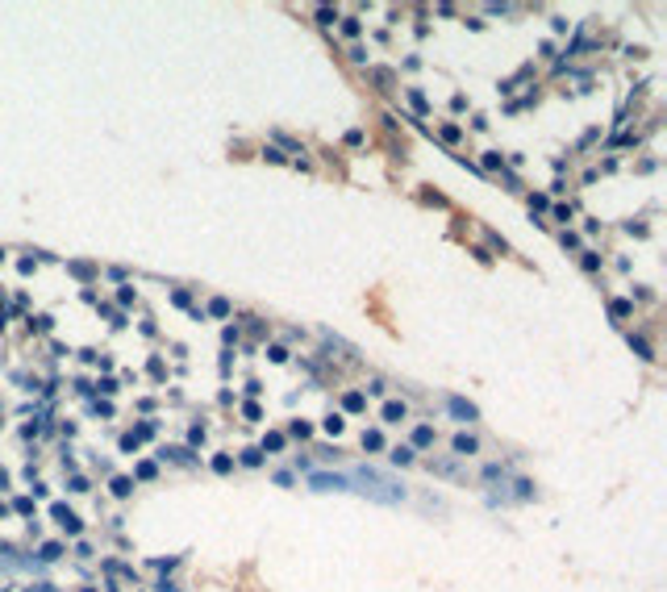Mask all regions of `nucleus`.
<instances>
[{
    "label": "nucleus",
    "instance_id": "nucleus-1",
    "mask_svg": "<svg viewBox=\"0 0 667 592\" xmlns=\"http://www.w3.org/2000/svg\"><path fill=\"white\" fill-rule=\"evenodd\" d=\"M351 484H359L355 492H363L367 501H375V505H400L405 501V484L392 480V476H384V472H375V467H359V472L351 476Z\"/></svg>",
    "mask_w": 667,
    "mask_h": 592
},
{
    "label": "nucleus",
    "instance_id": "nucleus-2",
    "mask_svg": "<svg viewBox=\"0 0 667 592\" xmlns=\"http://www.w3.org/2000/svg\"><path fill=\"white\" fill-rule=\"evenodd\" d=\"M309 488H313V492H346V488H351V476H334V472H313V476H309Z\"/></svg>",
    "mask_w": 667,
    "mask_h": 592
},
{
    "label": "nucleus",
    "instance_id": "nucleus-3",
    "mask_svg": "<svg viewBox=\"0 0 667 592\" xmlns=\"http://www.w3.org/2000/svg\"><path fill=\"white\" fill-rule=\"evenodd\" d=\"M50 513H54V521H58L63 529H67V534H79V517H75V513H71L67 505H54Z\"/></svg>",
    "mask_w": 667,
    "mask_h": 592
},
{
    "label": "nucleus",
    "instance_id": "nucleus-4",
    "mask_svg": "<svg viewBox=\"0 0 667 592\" xmlns=\"http://www.w3.org/2000/svg\"><path fill=\"white\" fill-rule=\"evenodd\" d=\"M451 413H455L459 421H475V417H480V413H475V404H467L463 396H451Z\"/></svg>",
    "mask_w": 667,
    "mask_h": 592
},
{
    "label": "nucleus",
    "instance_id": "nucleus-5",
    "mask_svg": "<svg viewBox=\"0 0 667 592\" xmlns=\"http://www.w3.org/2000/svg\"><path fill=\"white\" fill-rule=\"evenodd\" d=\"M475 451H480V442H475L471 434H459L455 438V455H475Z\"/></svg>",
    "mask_w": 667,
    "mask_h": 592
},
{
    "label": "nucleus",
    "instance_id": "nucleus-6",
    "mask_svg": "<svg viewBox=\"0 0 667 592\" xmlns=\"http://www.w3.org/2000/svg\"><path fill=\"white\" fill-rule=\"evenodd\" d=\"M384 421H405V404L400 400H388L384 404Z\"/></svg>",
    "mask_w": 667,
    "mask_h": 592
},
{
    "label": "nucleus",
    "instance_id": "nucleus-7",
    "mask_svg": "<svg viewBox=\"0 0 667 592\" xmlns=\"http://www.w3.org/2000/svg\"><path fill=\"white\" fill-rule=\"evenodd\" d=\"M434 442V430L430 425H417V430H413V446H430Z\"/></svg>",
    "mask_w": 667,
    "mask_h": 592
},
{
    "label": "nucleus",
    "instance_id": "nucleus-8",
    "mask_svg": "<svg viewBox=\"0 0 667 592\" xmlns=\"http://www.w3.org/2000/svg\"><path fill=\"white\" fill-rule=\"evenodd\" d=\"M363 446H367V451H379V446H384V438H379V430L363 434Z\"/></svg>",
    "mask_w": 667,
    "mask_h": 592
},
{
    "label": "nucleus",
    "instance_id": "nucleus-9",
    "mask_svg": "<svg viewBox=\"0 0 667 592\" xmlns=\"http://www.w3.org/2000/svg\"><path fill=\"white\" fill-rule=\"evenodd\" d=\"M113 492H117V496H130V492H134V484L125 480V476H117V480H113Z\"/></svg>",
    "mask_w": 667,
    "mask_h": 592
},
{
    "label": "nucleus",
    "instance_id": "nucleus-10",
    "mask_svg": "<svg viewBox=\"0 0 667 592\" xmlns=\"http://www.w3.org/2000/svg\"><path fill=\"white\" fill-rule=\"evenodd\" d=\"M342 404H346L351 413H359V409H363V396H359V392H346V400H342Z\"/></svg>",
    "mask_w": 667,
    "mask_h": 592
},
{
    "label": "nucleus",
    "instance_id": "nucleus-11",
    "mask_svg": "<svg viewBox=\"0 0 667 592\" xmlns=\"http://www.w3.org/2000/svg\"><path fill=\"white\" fill-rule=\"evenodd\" d=\"M392 463H413V446H396L392 451Z\"/></svg>",
    "mask_w": 667,
    "mask_h": 592
},
{
    "label": "nucleus",
    "instance_id": "nucleus-12",
    "mask_svg": "<svg viewBox=\"0 0 667 592\" xmlns=\"http://www.w3.org/2000/svg\"><path fill=\"white\" fill-rule=\"evenodd\" d=\"M288 434H292V438H309V421H292Z\"/></svg>",
    "mask_w": 667,
    "mask_h": 592
},
{
    "label": "nucleus",
    "instance_id": "nucleus-13",
    "mask_svg": "<svg viewBox=\"0 0 667 592\" xmlns=\"http://www.w3.org/2000/svg\"><path fill=\"white\" fill-rule=\"evenodd\" d=\"M230 467H234V463H230V455H217V459H213V472H221V476H226Z\"/></svg>",
    "mask_w": 667,
    "mask_h": 592
},
{
    "label": "nucleus",
    "instance_id": "nucleus-14",
    "mask_svg": "<svg viewBox=\"0 0 667 592\" xmlns=\"http://www.w3.org/2000/svg\"><path fill=\"white\" fill-rule=\"evenodd\" d=\"M326 434H342V417H338V413L326 417Z\"/></svg>",
    "mask_w": 667,
    "mask_h": 592
},
{
    "label": "nucleus",
    "instance_id": "nucleus-15",
    "mask_svg": "<svg viewBox=\"0 0 667 592\" xmlns=\"http://www.w3.org/2000/svg\"><path fill=\"white\" fill-rule=\"evenodd\" d=\"M630 346H634V351H638L642 359H655V355H651V346H646V342H642V338H630Z\"/></svg>",
    "mask_w": 667,
    "mask_h": 592
},
{
    "label": "nucleus",
    "instance_id": "nucleus-16",
    "mask_svg": "<svg viewBox=\"0 0 667 592\" xmlns=\"http://www.w3.org/2000/svg\"><path fill=\"white\" fill-rule=\"evenodd\" d=\"M609 313H613V317H625V313H630V300H613Z\"/></svg>",
    "mask_w": 667,
    "mask_h": 592
},
{
    "label": "nucleus",
    "instance_id": "nucleus-17",
    "mask_svg": "<svg viewBox=\"0 0 667 592\" xmlns=\"http://www.w3.org/2000/svg\"><path fill=\"white\" fill-rule=\"evenodd\" d=\"M317 21H321V25H334L338 13H334V9H317Z\"/></svg>",
    "mask_w": 667,
    "mask_h": 592
},
{
    "label": "nucleus",
    "instance_id": "nucleus-18",
    "mask_svg": "<svg viewBox=\"0 0 667 592\" xmlns=\"http://www.w3.org/2000/svg\"><path fill=\"white\" fill-rule=\"evenodd\" d=\"M209 313H213V317H226V313H230V304H226V300H213V304H209Z\"/></svg>",
    "mask_w": 667,
    "mask_h": 592
},
{
    "label": "nucleus",
    "instance_id": "nucleus-19",
    "mask_svg": "<svg viewBox=\"0 0 667 592\" xmlns=\"http://www.w3.org/2000/svg\"><path fill=\"white\" fill-rule=\"evenodd\" d=\"M58 555H63L58 542H46V546H42V559H58Z\"/></svg>",
    "mask_w": 667,
    "mask_h": 592
},
{
    "label": "nucleus",
    "instance_id": "nucleus-20",
    "mask_svg": "<svg viewBox=\"0 0 667 592\" xmlns=\"http://www.w3.org/2000/svg\"><path fill=\"white\" fill-rule=\"evenodd\" d=\"M13 509H17V513H34V501H29V496H21V501H17Z\"/></svg>",
    "mask_w": 667,
    "mask_h": 592
},
{
    "label": "nucleus",
    "instance_id": "nucleus-21",
    "mask_svg": "<svg viewBox=\"0 0 667 592\" xmlns=\"http://www.w3.org/2000/svg\"><path fill=\"white\" fill-rule=\"evenodd\" d=\"M242 463L246 467H259V451H242Z\"/></svg>",
    "mask_w": 667,
    "mask_h": 592
},
{
    "label": "nucleus",
    "instance_id": "nucleus-22",
    "mask_svg": "<svg viewBox=\"0 0 667 592\" xmlns=\"http://www.w3.org/2000/svg\"><path fill=\"white\" fill-rule=\"evenodd\" d=\"M154 476V463H138V480H150Z\"/></svg>",
    "mask_w": 667,
    "mask_h": 592
},
{
    "label": "nucleus",
    "instance_id": "nucleus-23",
    "mask_svg": "<svg viewBox=\"0 0 667 592\" xmlns=\"http://www.w3.org/2000/svg\"><path fill=\"white\" fill-rule=\"evenodd\" d=\"M158 592H179V588H175V584H167V580H163V584H158Z\"/></svg>",
    "mask_w": 667,
    "mask_h": 592
},
{
    "label": "nucleus",
    "instance_id": "nucleus-24",
    "mask_svg": "<svg viewBox=\"0 0 667 592\" xmlns=\"http://www.w3.org/2000/svg\"><path fill=\"white\" fill-rule=\"evenodd\" d=\"M0 259H5V251H0Z\"/></svg>",
    "mask_w": 667,
    "mask_h": 592
}]
</instances>
